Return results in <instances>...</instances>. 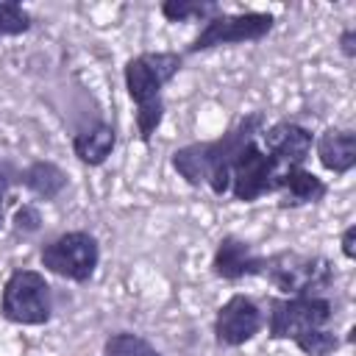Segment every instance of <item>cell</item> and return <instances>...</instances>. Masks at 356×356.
<instances>
[{
	"mask_svg": "<svg viewBox=\"0 0 356 356\" xmlns=\"http://www.w3.org/2000/svg\"><path fill=\"white\" fill-rule=\"evenodd\" d=\"M42 267L75 284H86L100 261V245L89 231H67L42 248Z\"/></svg>",
	"mask_w": 356,
	"mask_h": 356,
	"instance_id": "6",
	"label": "cell"
},
{
	"mask_svg": "<svg viewBox=\"0 0 356 356\" xmlns=\"http://www.w3.org/2000/svg\"><path fill=\"white\" fill-rule=\"evenodd\" d=\"M161 14L170 22H209L211 17L222 14V8L214 0H164Z\"/></svg>",
	"mask_w": 356,
	"mask_h": 356,
	"instance_id": "16",
	"label": "cell"
},
{
	"mask_svg": "<svg viewBox=\"0 0 356 356\" xmlns=\"http://www.w3.org/2000/svg\"><path fill=\"white\" fill-rule=\"evenodd\" d=\"M264 325V314L248 295H231L214 317V339L222 348H239L250 342Z\"/></svg>",
	"mask_w": 356,
	"mask_h": 356,
	"instance_id": "9",
	"label": "cell"
},
{
	"mask_svg": "<svg viewBox=\"0 0 356 356\" xmlns=\"http://www.w3.org/2000/svg\"><path fill=\"white\" fill-rule=\"evenodd\" d=\"M325 192H328V186H325L323 178H317L306 167H295L284 175L275 195H278L281 209H300V206H309V203H320L325 197Z\"/></svg>",
	"mask_w": 356,
	"mask_h": 356,
	"instance_id": "13",
	"label": "cell"
},
{
	"mask_svg": "<svg viewBox=\"0 0 356 356\" xmlns=\"http://www.w3.org/2000/svg\"><path fill=\"white\" fill-rule=\"evenodd\" d=\"M184 67V56L178 53H139L125 64V89L136 103V128L142 142H150L164 117V86Z\"/></svg>",
	"mask_w": 356,
	"mask_h": 356,
	"instance_id": "2",
	"label": "cell"
},
{
	"mask_svg": "<svg viewBox=\"0 0 356 356\" xmlns=\"http://www.w3.org/2000/svg\"><path fill=\"white\" fill-rule=\"evenodd\" d=\"M267 128L264 114L253 111L242 117L234 128H228L220 139L211 142H192L172 153L175 172L189 186H209L217 197H222L231 189V164L234 159L259 139V134Z\"/></svg>",
	"mask_w": 356,
	"mask_h": 356,
	"instance_id": "1",
	"label": "cell"
},
{
	"mask_svg": "<svg viewBox=\"0 0 356 356\" xmlns=\"http://www.w3.org/2000/svg\"><path fill=\"white\" fill-rule=\"evenodd\" d=\"M259 147L281 167V170H295L303 167V161L312 153V134L309 128L292 122V120H278L273 125H267L259 134Z\"/></svg>",
	"mask_w": 356,
	"mask_h": 356,
	"instance_id": "10",
	"label": "cell"
},
{
	"mask_svg": "<svg viewBox=\"0 0 356 356\" xmlns=\"http://www.w3.org/2000/svg\"><path fill=\"white\" fill-rule=\"evenodd\" d=\"M33 25V17L22 3L17 0H0V39L3 36H19L28 33Z\"/></svg>",
	"mask_w": 356,
	"mask_h": 356,
	"instance_id": "18",
	"label": "cell"
},
{
	"mask_svg": "<svg viewBox=\"0 0 356 356\" xmlns=\"http://www.w3.org/2000/svg\"><path fill=\"white\" fill-rule=\"evenodd\" d=\"M261 267H264V259L253 253V248L228 234L217 242V250L211 256V273L222 281H239V278H248V275H261Z\"/></svg>",
	"mask_w": 356,
	"mask_h": 356,
	"instance_id": "11",
	"label": "cell"
},
{
	"mask_svg": "<svg viewBox=\"0 0 356 356\" xmlns=\"http://www.w3.org/2000/svg\"><path fill=\"white\" fill-rule=\"evenodd\" d=\"M103 356H161L147 339H142L139 334L131 331H120L111 334L103 345Z\"/></svg>",
	"mask_w": 356,
	"mask_h": 356,
	"instance_id": "17",
	"label": "cell"
},
{
	"mask_svg": "<svg viewBox=\"0 0 356 356\" xmlns=\"http://www.w3.org/2000/svg\"><path fill=\"white\" fill-rule=\"evenodd\" d=\"M295 345L306 353V356H328L339 348V337L328 328H314V331H306L303 337L295 339Z\"/></svg>",
	"mask_w": 356,
	"mask_h": 356,
	"instance_id": "19",
	"label": "cell"
},
{
	"mask_svg": "<svg viewBox=\"0 0 356 356\" xmlns=\"http://www.w3.org/2000/svg\"><path fill=\"white\" fill-rule=\"evenodd\" d=\"M0 312L17 325H44L53 314V289L36 270H14L3 286Z\"/></svg>",
	"mask_w": 356,
	"mask_h": 356,
	"instance_id": "4",
	"label": "cell"
},
{
	"mask_svg": "<svg viewBox=\"0 0 356 356\" xmlns=\"http://www.w3.org/2000/svg\"><path fill=\"white\" fill-rule=\"evenodd\" d=\"M6 197H8V178L0 172V228H3V220H6Z\"/></svg>",
	"mask_w": 356,
	"mask_h": 356,
	"instance_id": "23",
	"label": "cell"
},
{
	"mask_svg": "<svg viewBox=\"0 0 356 356\" xmlns=\"http://www.w3.org/2000/svg\"><path fill=\"white\" fill-rule=\"evenodd\" d=\"M342 253L345 259H356V225H348L342 231Z\"/></svg>",
	"mask_w": 356,
	"mask_h": 356,
	"instance_id": "22",
	"label": "cell"
},
{
	"mask_svg": "<svg viewBox=\"0 0 356 356\" xmlns=\"http://www.w3.org/2000/svg\"><path fill=\"white\" fill-rule=\"evenodd\" d=\"M261 275H267V281L275 289H281L286 298H295V295H320L323 289L331 286L334 267L323 256L281 250V253L264 259Z\"/></svg>",
	"mask_w": 356,
	"mask_h": 356,
	"instance_id": "3",
	"label": "cell"
},
{
	"mask_svg": "<svg viewBox=\"0 0 356 356\" xmlns=\"http://www.w3.org/2000/svg\"><path fill=\"white\" fill-rule=\"evenodd\" d=\"M39 225H42V214H39V209L36 206H22V209H17V214H14V228H17V234H33V231H39Z\"/></svg>",
	"mask_w": 356,
	"mask_h": 356,
	"instance_id": "20",
	"label": "cell"
},
{
	"mask_svg": "<svg viewBox=\"0 0 356 356\" xmlns=\"http://www.w3.org/2000/svg\"><path fill=\"white\" fill-rule=\"evenodd\" d=\"M286 170H281L261 147L259 139L250 142L231 164V195L239 203H253L264 195H275Z\"/></svg>",
	"mask_w": 356,
	"mask_h": 356,
	"instance_id": "7",
	"label": "cell"
},
{
	"mask_svg": "<svg viewBox=\"0 0 356 356\" xmlns=\"http://www.w3.org/2000/svg\"><path fill=\"white\" fill-rule=\"evenodd\" d=\"M314 147L320 164L334 175H345L356 167V134L348 128H325Z\"/></svg>",
	"mask_w": 356,
	"mask_h": 356,
	"instance_id": "12",
	"label": "cell"
},
{
	"mask_svg": "<svg viewBox=\"0 0 356 356\" xmlns=\"http://www.w3.org/2000/svg\"><path fill=\"white\" fill-rule=\"evenodd\" d=\"M275 25V17L267 11H245V14H217L211 17L200 33L192 39L186 53H203L222 44H242V42H261Z\"/></svg>",
	"mask_w": 356,
	"mask_h": 356,
	"instance_id": "8",
	"label": "cell"
},
{
	"mask_svg": "<svg viewBox=\"0 0 356 356\" xmlns=\"http://www.w3.org/2000/svg\"><path fill=\"white\" fill-rule=\"evenodd\" d=\"M114 145H117V131L106 122H97L95 128L72 136V153L89 167H100L111 156Z\"/></svg>",
	"mask_w": 356,
	"mask_h": 356,
	"instance_id": "14",
	"label": "cell"
},
{
	"mask_svg": "<svg viewBox=\"0 0 356 356\" xmlns=\"http://www.w3.org/2000/svg\"><path fill=\"white\" fill-rule=\"evenodd\" d=\"M334 323V303L323 295L273 298L267 314V331L273 339H298L306 331L328 328Z\"/></svg>",
	"mask_w": 356,
	"mask_h": 356,
	"instance_id": "5",
	"label": "cell"
},
{
	"mask_svg": "<svg viewBox=\"0 0 356 356\" xmlns=\"http://www.w3.org/2000/svg\"><path fill=\"white\" fill-rule=\"evenodd\" d=\"M22 184L44 200H56L64 189H67V175L58 164L53 161H33L25 172H22Z\"/></svg>",
	"mask_w": 356,
	"mask_h": 356,
	"instance_id": "15",
	"label": "cell"
},
{
	"mask_svg": "<svg viewBox=\"0 0 356 356\" xmlns=\"http://www.w3.org/2000/svg\"><path fill=\"white\" fill-rule=\"evenodd\" d=\"M339 50L345 58H356V31L353 28H345L342 36H339Z\"/></svg>",
	"mask_w": 356,
	"mask_h": 356,
	"instance_id": "21",
	"label": "cell"
}]
</instances>
